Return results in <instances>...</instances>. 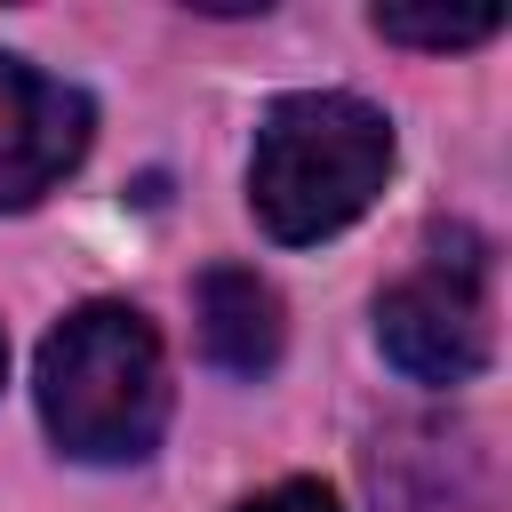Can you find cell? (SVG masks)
<instances>
[{
    "label": "cell",
    "instance_id": "obj_1",
    "mask_svg": "<svg viewBox=\"0 0 512 512\" xmlns=\"http://www.w3.org/2000/svg\"><path fill=\"white\" fill-rule=\"evenodd\" d=\"M40 424L80 464H136L168 432V352L136 304H80L40 344Z\"/></svg>",
    "mask_w": 512,
    "mask_h": 512
},
{
    "label": "cell",
    "instance_id": "obj_2",
    "mask_svg": "<svg viewBox=\"0 0 512 512\" xmlns=\"http://www.w3.org/2000/svg\"><path fill=\"white\" fill-rule=\"evenodd\" d=\"M384 176H392V120L368 96L304 88L256 120L248 208L280 248H312V240L344 232L352 216H368Z\"/></svg>",
    "mask_w": 512,
    "mask_h": 512
},
{
    "label": "cell",
    "instance_id": "obj_3",
    "mask_svg": "<svg viewBox=\"0 0 512 512\" xmlns=\"http://www.w3.org/2000/svg\"><path fill=\"white\" fill-rule=\"evenodd\" d=\"M488 248L472 232H432V264L376 296V344L408 384H472L488 368Z\"/></svg>",
    "mask_w": 512,
    "mask_h": 512
},
{
    "label": "cell",
    "instance_id": "obj_4",
    "mask_svg": "<svg viewBox=\"0 0 512 512\" xmlns=\"http://www.w3.org/2000/svg\"><path fill=\"white\" fill-rule=\"evenodd\" d=\"M376 512H496V456L456 416H392L368 440Z\"/></svg>",
    "mask_w": 512,
    "mask_h": 512
},
{
    "label": "cell",
    "instance_id": "obj_5",
    "mask_svg": "<svg viewBox=\"0 0 512 512\" xmlns=\"http://www.w3.org/2000/svg\"><path fill=\"white\" fill-rule=\"evenodd\" d=\"M96 144V104L24 56H0V208L48 200Z\"/></svg>",
    "mask_w": 512,
    "mask_h": 512
},
{
    "label": "cell",
    "instance_id": "obj_6",
    "mask_svg": "<svg viewBox=\"0 0 512 512\" xmlns=\"http://www.w3.org/2000/svg\"><path fill=\"white\" fill-rule=\"evenodd\" d=\"M288 344V312L280 288L256 280L248 264H208L200 272V352L224 376H272Z\"/></svg>",
    "mask_w": 512,
    "mask_h": 512
},
{
    "label": "cell",
    "instance_id": "obj_7",
    "mask_svg": "<svg viewBox=\"0 0 512 512\" xmlns=\"http://www.w3.org/2000/svg\"><path fill=\"white\" fill-rule=\"evenodd\" d=\"M384 40H400V48H472V40H496V24H504V8H376L368 16Z\"/></svg>",
    "mask_w": 512,
    "mask_h": 512
},
{
    "label": "cell",
    "instance_id": "obj_8",
    "mask_svg": "<svg viewBox=\"0 0 512 512\" xmlns=\"http://www.w3.org/2000/svg\"><path fill=\"white\" fill-rule=\"evenodd\" d=\"M240 512H344L320 480H280V488H264V496H248Z\"/></svg>",
    "mask_w": 512,
    "mask_h": 512
},
{
    "label": "cell",
    "instance_id": "obj_9",
    "mask_svg": "<svg viewBox=\"0 0 512 512\" xmlns=\"http://www.w3.org/2000/svg\"><path fill=\"white\" fill-rule=\"evenodd\" d=\"M0 384H8V336H0Z\"/></svg>",
    "mask_w": 512,
    "mask_h": 512
}]
</instances>
